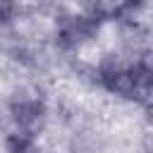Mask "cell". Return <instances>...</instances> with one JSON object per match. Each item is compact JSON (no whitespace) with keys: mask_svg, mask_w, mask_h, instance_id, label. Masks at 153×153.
I'll return each instance as SVG.
<instances>
[{"mask_svg":"<svg viewBox=\"0 0 153 153\" xmlns=\"http://www.w3.org/2000/svg\"><path fill=\"white\" fill-rule=\"evenodd\" d=\"M96 69H98V84L105 91H110V93H115V96H120L124 100L146 103V98L141 96V91H139V86L134 81V74L129 69V62H122L115 55H110Z\"/></svg>","mask_w":153,"mask_h":153,"instance_id":"obj_1","label":"cell"},{"mask_svg":"<svg viewBox=\"0 0 153 153\" xmlns=\"http://www.w3.org/2000/svg\"><path fill=\"white\" fill-rule=\"evenodd\" d=\"M98 22L86 14H62L55 24V41L62 50H79L98 33Z\"/></svg>","mask_w":153,"mask_h":153,"instance_id":"obj_2","label":"cell"},{"mask_svg":"<svg viewBox=\"0 0 153 153\" xmlns=\"http://www.w3.org/2000/svg\"><path fill=\"white\" fill-rule=\"evenodd\" d=\"M10 117L19 131L36 139L45 129L48 108L41 98H14V100H10Z\"/></svg>","mask_w":153,"mask_h":153,"instance_id":"obj_3","label":"cell"},{"mask_svg":"<svg viewBox=\"0 0 153 153\" xmlns=\"http://www.w3.org/2000/svg\"><path fill=\"white\" fill-rule=\"evenodd\" d=\"M120 38H122V43L127 45V48H141V43L146 41V29L139 24V22H134L131 17L129 19H122L120 22ZM141 53V50H139Z\"/></svg>","mask_w":153,"mask_h":153,"instance_id":"obj_4","label":"cell"},{"mask_svg":"<svg viewBox=\"0 0 153 153\" xmlns=\"http://www.w3.org/2000/svg\"><path fill=\"white\" fill-rule=\"evenodd\" d=\"M33 136L24 134V131H12L5 136V153H31L33 151Z\"/></svg>","mask_w":153,"mask_h":153,"instance_id":"obj_5","label":"cell"},{"mask_svg":"<svg viewBox=\"0 0 153 153\" xmlns=\"http://www.w3.org/2000/svg\"><path fill=\"white\" fill-rule=\"evenodd\" d=\"M79 7H81V14L96 19L98 24L112 17V14H110V5H108V0H79Z\"/></svg>","mask_w":153,"mask_h":153,"instance_id":"obj_6","label":"cell"},{"mask_svg":"<svg viewBox=\"0 0 153 153\" xmlns=\"http://www.w3.org/2000/svg\"><path fill=\"white\" fill-rule=\"evenodd\" d=\"M108 5H110L112 19L122 22V19H129L136 10H141L143 7V0H108Z\"/></svg>","mask_w":153,"mask_h":153,"instance_id":"obj_7","label":"cell"},{"mask_svg":"<svg viewBox=\"0 0 153 153\" xmlns=\"http://www.w3.org/2000/svg\"><path fill=\"white\" fill-rule=\"evenodd\" d=\"M17 17H19V5L14 0H2V22L12 24Z\"/></svg>","mask_w":153,"mask_h":153,"instance_id":"obj_8","label":"cell"},{"mask_svg":"<svg viewBox=\"0 0 153 153\" xmlns=\"http://www.w3.org/2000/svg\"><path fill=\"white\" fill-rule=\"evenodd\" d=\"M141 148L146 153H153V129H148L143 136H141Z\"/></svg>","mask_w":153,"mask_h":153,"instance_id":"obj_9","label":"cell"},{"mask_svg":"<svg viewBox=\"0 0 153 153\" xmlns=\"http://www.w3.org/2000/svg\"><path fill=\"white\" fill-rule=\"evenodd\" d=\"M143 112H146V122L151 124V129H153V98L143 105Z\"/></svg>","mask_w":153,"mask_h":153,"instance_id":"obj_10","label":"cell"}]
</instances>
